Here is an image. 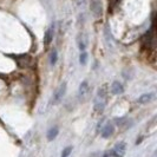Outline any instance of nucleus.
<instances>
[{
  "mask_svg": "<svg viewBox=\"0 0 157 157\" xmlns=\"http://www.w3.org/2000/svg\"><path fill=\"white\" fill-rule=\"evenodd\" d=\"M111 91L115 94H119L124 91V87H123V85L119 82H113L112 85H111Z\"/></svg>",
  "mask_w": 157,
  "mask_h": 157,
  "instance_id": "423d86ee",
  "label": "nucleus"
},
{
  "mask_svg": "<svg viewBox=\"0 0 157 157\" xmlns=\"http://www.w3.org/2000/svg\"><path fill=\"white\" fill-rule=\"evenodd\" d=\"M87 94V82L84 80L79 86V97H84Z\"/></svg>",
  "mask_w": 157,
  "mask_h": 157,
  "instance_id": "1a4fd4ad",
  "label": "nucleus"
},
{
  "mask_svg": "<svg viewBox=\"0 0 157 157\" xmlns=\"http://www.w3.org/2000/svg\"><path fill=\"white\" fill-rule=\"evenodd\" d=\"M53 39V29H48L46 31V33L44 34V44L48 45Z\"/></svg>",
  "mask_w": 157,
  "mask_h": 157,
  "instance_id": "0eeeda50",
  "label": "nucleus"
},
{
  "mask_svg": "<svg viewBox=\"0 0 157 157\" xmlns=\"http://www.w3.org/2000/svg\"><path fill=\"white\" fill-rule=\"evenodd\" d=\"M57 60H58V53H57V51H52L51 56H50V63L55 65L57 63Z\"/></svg>",
  "mask_w": 157,
  "mask_h": 157,
  "instance_id": "9b49d317",
  "label": "nucleus"
},
{
  "mask_svg": "<svg viewBox=\"0 0 157 157\" xmlns=\"http://www.w3.org/2000/svg\"><path fill=\"white\" fill-rule=\"evenodd\" d=\"M90 10L96 18H99L103 14V7L101 0H90Z\"/></svg>",
  "mask_w": 157,
  "mask_h": 157,
  "instance_id": "f257e3e1",
  "label": "nucleus"
},
{
  "mask_svg": "<svg viewBox=\"0 0 157 157\" xmlns=\"http://www.w3.org/2000/svg\"><path fill=\"white\" fill-rule=\"evenodd\" d=\"M79 62H80V64H83V65H85L87 62V53L85 52V51H83L82 53H80V56H79Z\"/></svg>",
  "mask_w": 157,
  "mask_h": 157,
  "instance_id": "f8f14e48",
  "label": "nucleus"
},
{
  "mask_svg": "<svg viewBox=\"0 0 157 157\" xmlns=\"http://www.w3.org/2000/svg\"><path fill=\"white\" fill-rule=\"evenodd\" d=\"M86 38H85V36L84 34H79L78 38H77V44H78V48L80 50V52H83V51H85V48H86Z\"/></svg>",
  "mask_w": 157,
  "mask_h": 157,
  "instance_id": "39448f33",
  "label": "nucleus"
},
{
  "mask_svg": "<svg viewBox=\"0 0 157 157\" xmlns=\"http://www.w3.org/2000/svg\"><path fill=\"white\" fill-rule=\"evenodd\" d=\"M58 132H59V130H58V128H52V129H50L48 130V132H47V140L48 141H53L56 137L58 136Z\"/></svg>",
  "mask_w": 157,
  "mask_h": 157,
  "instance_id": "6e6552de",
  "label": "nucleus"
},
{
  "mask_svg": "<svg viewBox=\"0 0 157 157\" xmlns=\"http://www.w3.org/2000/svg\"><path fill=\"white\" fill-rule=\"evenodd\" d=\"M126 151L125 143H119L115 147V149L112 150V156L113 157H124Z\"/></svg>",
  "mask_w": 157,
  "mask_h": 157,
  "instance_id": "7ed1b4c3",
  "label": "nucleus"
},
{
  "mask_svg": "<svg viewBox=\"0 0 157 157\" xmlns=\"http://www.w3.org/2000/svg\"><path fill=\"white\" fill-rule=\"evenodd\" d=\"M65 91H66V83H63L57 89V91L53 94V98H52V103L53 104H57V103L60 102V99L63 98V96L65 94Z\"/></svg>",
  "mask_w": 157,
  "mask_h": 157,
  "instance_id": "f03ea898",
  "label": "nucleus"
},
{
  "mask_svg": "<svg viewBox=\"0 0 157 157\" xmlns=\"http://www.w3.org/2000/svg\"><path fill=\"white\" fill-rule=\"evenodd\" d=\"M113 131H115L113 125H112V124H106V125L102 129V137L108 138V137H110L111 135L113 134Z\"/></svg>",
  "mask_w": 157,
  "mask_h": 157,
  "instance_id": "20e7f679",
  "label": "nucleus"
},
{
  "mask_svg": "<svg viewBox=\"0 0 157 157\" xmlns=\"http://www.w3.org/2000/svg\"><path fill=\"white\" fill-rule=\"evenodd\" d=\"M71 152H72V147H66L62 151V157H69Z\"/></svg>",
  "mask_w": 157,
  "mask_h": 157,
  "instance_id": "ddd939ff",
  "label": "nucleus"
},
{
  "mask_svg": "<svg viewBox=\"0 0 157 157\" xmlns=\"http://www.w3.org/2000/svg\"><path fill=\"white\" fill-rule=\"evenodd\" d=\"M152 97H154V94H143V96H141L140 97V99H138V102L140 103H148L150 102L151 99H152Z\"/></svg>",
  "mask_w": 157,
  "mask_h": 157,
  "instance_id": "9d476101",
  "label": "nucleus"
}]
</instances>
